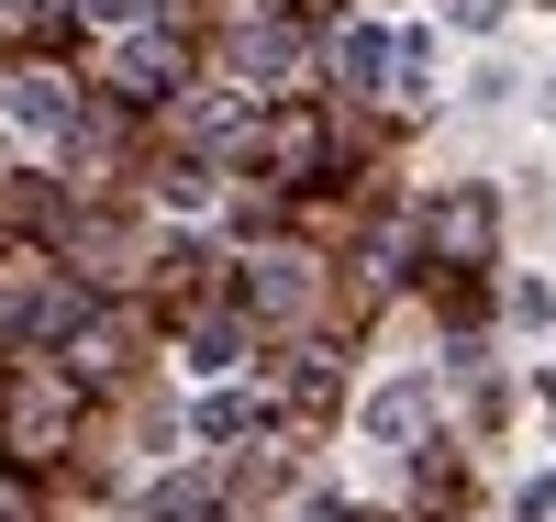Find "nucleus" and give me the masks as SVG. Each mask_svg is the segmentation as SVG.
<instances>
[{"instance_id":"obj_1","label":"nucleus","mask_w":556,"mask_h":522,"mask_svg":"<svg viewBox=\"0 0 556 522\" xmlns=\"http://www.w3.org/2000/svg\"><path fill=\"white\" fill-rule=\"evenodd\" d=\"M412 411H424V378H401V390H379V400H367V434H412Z\"/></svg>"},{"instance_id":"obj_2","label":"nucleus","mask_w":556,"mask_h":522,"mask_svg":"<svg viewBox=\"0 0 556 522\" xmlns=\"http://www.w3.org/2000/svg\"><path fill=\"white\" fill-rule=\"evenodd\" d=\"M12 112H23L34 133H56V123H67V101H56V78H23V89H12Z\"/></svg>"}]
</instances>
